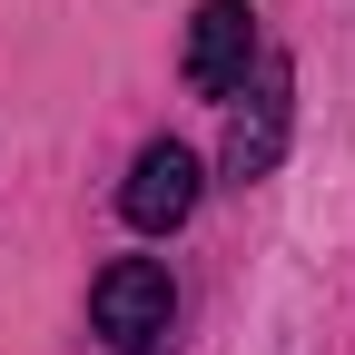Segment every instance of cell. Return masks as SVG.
Instances as JSON below:
<instances>
[{
  "mask_svg": "<svg viewBox=\"0 0 355 355\" xmlns=\"http://www.w3.org/2000/svg\"><path fill=\"white\" fill-rule=\"evenodd\" d=\"M168 316H178V286H168L158 257L99 266V286H89V326H99L119 355H158V345H168Z\"/></svg>",
  "mask_w": 355,
  "mask_h": 355,
  "instance_id": "1",
  "label": "cell"
},
{
  "mask_svg": "<svg viewBox=\"0 0 355 355\" xmlns=\"http://www.w3.org/2000/svg\"><path fill=\"white\" fill-rule=\"evenodd\" d=\"M286 119H296V69H286L277 50H257V89H247V109L227 119V178H237V188L277 178V158H286Z\"/></svg>",
  "mask_w": 355,
  "mask_h": 355,
  "instance_id": "2",
  "label": "cell"
},
{
  "mask_svg": "<svg viewBox=\"0 0 355 355\" xmlns=\"http://www.w3.org/2000/svg\"><path fill=\"white\" fill-rule=\"evenodd\" d=\"M198 148H178V139H148L139 148V168H128V188H119V217L139 237H168V227H188L198 217Z\"/></svg>",
  "mask_w": 355,
  "mask_h": 355,
  "instance_id": "3",
  "label": "cell"
},
{
  "mask_svg": "<svg viewBox=\"0 0 355 355\" xmlns=\"http://www.w3.org/2000/svg\"><path fill=\"white\" fill-rule=\"evenodd\" d=\"M188 89L198 99H237L247 69H257V10L247 0H198V20H188Z\"/></svg>",
  "mask_w": 355,
  "mask_h": 355,
  "instance_id": "4",
  "label": "cell"
}]
</instances>
